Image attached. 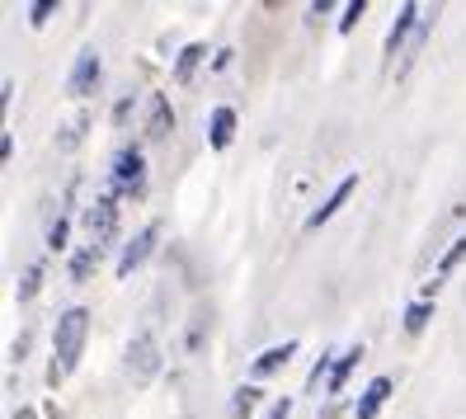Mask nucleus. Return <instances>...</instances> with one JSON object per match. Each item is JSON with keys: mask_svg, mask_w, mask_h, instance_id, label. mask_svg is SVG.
<instances>
[{"mask_svg": "<svg viewBox=\"0 0 466 419\" xmlns=\"http://www.w3.org/2000/svg\"><path fill=\"white\" fill-rule=\"evenodd\" d=\"M259 401H264V391H259L255 382H245L236 396H231V419H250V414L259 410Z\"/></svg>", "mask_w": 466, "mask_h": 419, "instance_id": "dca6fc26", "label": "nucleus"}, {"mask_svg": "<svg viewBox=\"0 0 466 419\" xmlns=\"http://www.w3.org/2000/svg\"><path fill=\"white\" fill-rule=\"evenodd\" d=\"M86 334H90V312L86 306H66L52 325V363H47V386H62L86 353Z\"/></svg>", "mask_w": 466, "mask_h": 419, "instance_id": "f257e3e1", "label": "nucleus"}, {"mask_svg": "<svg viewBox=\"0 0 466 419\" xmlns=\"http://www.w3.org/2000/svg\"><path fill=\"white\" fill-rule=\"evenodd\" d=\"M15 419H34V410H15Z\"/></svg>", "mask_w": 466, "mask_h": 419, "instance_id": "c756f323", "label": "nucleus"}, {"mask_svg": "<svg viewBox=\"0 0 466 419\" xmlns=\"http://www.w3.org/2000/svg\"><path fill=\"white\" fill-rule=\"evenodd\" d=\"M353 189H359V175H344V179H339V184L330 189V199H325V203H320V208H316V212L307 217V231H320L325 221H330V217H335V212H339V208H344V203L353 199Z\"/></svg>", "mask_w": 466, "mask_h": 419, "instance_id": "9b49d317", "label": "nucleus"}, {"mask_svg": "<svg viewBox=\"0 0 466 419\" xmlns=\"http://www.w3.org/2000/svg\"><path fill=\"white\" fill-rule=\"evenodd\" d=\"M99 260H104V250L86 240V245H80L76 255H71V264H66V269H71V283H90V273L99 269Z\"/></svg>", "mask_w": 466, "mask_h": 419, "instance_id": "2eb2a0df", "label": "nucleus"}, {"mask_svg": "<svg viewBox=\"0 0 466 419\" xmlns=\"http://www.w3.org/2000/svg\"><path fill=\"white\" fill-rule=\"evenodd\" d=\"M363 363V344H349L339 358H335V373H330V382H325V396H339L344 391V382L353 377V368Z\"/></svg>", "mask_w": 466, "mask_h": 419, "instance_id": "4468645a", "label": "nucleus"}, {"mask_svg": "<svg viewBox=\"0 0 466 419\" xmlns=\"http://www.w3.org/2000/svg\"><path fill=\"white\" fill-rule=\"evenodd\" d=\"M127 373L137 382H151L160 373V344H156L151 330H137L132 334V344H127Z\"/></svg>", "mask_w": 466, "mask_h": 419, "instance_id": "423d86ee", "label": "nucleus"}, {"mask_svg": "<svg viewBox=\"0 0 466 419\" xmlns=\"http://www.w3.org/2000/svg\"><path fill=\"white\" fill-rule=\"evenodd\" d=\"M156 240H160V221H147V227L137 231V236H132L123 250H118V264H114V273H118V278H132L137 269H142V264L151 260Z\"/></svg>", "mask_w": 466, "mask_h": 419, "instance_id": "39448f33", "label": "nucleus"}, {"mask_svg": "<svg viewBox=\"0 0 466 419\" xmlns=\"http://www.w3.org/2000/svg\"><path fill=\"white\" fill-rule=\"evenodd\" d=\"M66 240H71V208H62L57 217H52V227H47V250H52V255H62Z\"/></svg>", "mask_w": 466, "mask_h": 419, "instance_id": "f3484780", "label": "nucleus"}, {"mask_svg": "<svg viewBox=\"0 0 466 419\" xmlns=\"http://www.w3.org/2000/svg\"><path fill=\"white\" fill-rule=\"evenodd\" d=\"M461 260H466V231H461V236H457V240L448 245V255H443V260H438V269H433V278H438V283H448V273H452V269H457Z\"/></svg>", "mask_w": 466, "mask_h": 419, "instance_id": "412c9836", "label": "nucleus"}, {"mask_svg": "<svg viewBox=\"0 0 466 419\" xmlns=\"http://www.w3.org/2000/svg\"><path fill=\"white\" fill-rule=\"evenodd\" d=\"M108 189L118 193V199H147V151L142 142H123L114 151V165H108Z\"/></svg>", "mask_w": 466, "mask_h": 419, "instance_id": "f03ea898", "label": "nucleus"}, {"mask_svg": "<svg viewBox=\"0 0 466 419\" xmlns=\"http://www.w3.org/2000/svg\"><path fill=\"white\" fill-rule=\"evenodd\" d=\"M0 156H5V165L15 160V137H10V132H5V137H0Z\"/></svg>", "mask_w": 466, "mask_h": 419, "instance_id": "c85d7f7f", "label": "nucleus"}, {"mask_svg": "<svg viewBox=\"0 0 466 419\" xmlns=\"http://www.w3.org/2000/svg\"><path fill=\"white\" fill-rule=\"evenodd\" d=\"M433 321V301H410L405 306V334H424Z\"/></svg>", "mask_w": 466, "mask_h": 419, "instance_id": "6ab92c4d", "label": "nucleus"}, {"mask_svg": "<svg viewBox=\"0 0 466 419\" xmlns=\"http://www.w3.org/2000/svg\"><path fill=\"white\" fill-rule=\"evenodd\" d=\"M368 15V5L363 0H353V5H344V19H339V34H353V24H359Z\"/></svg>", "mask_w": 466, "mask_h": 419, "instance_id": "5701e85b", "label": "nucleus"}, {"mask_svg": "<svg viewBox=\"0 0 466 419\" xmlns=\"http://www.w3.org/2000/svg\"><path fill=\"white\" fill-rule=\"evenodd\" d=\"M86 132H90V114H76L66 128H62V137H57V147L62 151H76L80 142H86Z\"/></svg>", "mask_w": 466, "mask_h": 419, "instance_id": "aec40b11", "label": "nucleus"}, {"mask_svg": "<svg viewBox=\"0 0 466 419\" xmlns=\"http://www.w3.org/2000/svg\"><path fill=\"white\" fill-rule=\"evenodd\" d=\"M288 414H292V396H279V401H273L259 419H288Z\"/></svg>", "mask_w": 466, "mask_h": 419, "instance_id": "393cba45", "label": "nucleus"}, {"mask_svg": "<svg viewBox=\"0 0 466 419\" xmlns=\"http://www.w3.org/2000/svg\"><path fill=\"white\" fill-rule=\"evenodd\" d=\"M297 358V340H283V344H273V349H264L255 363H250V382H259V377H273L279 368H288V363Z\"/></svg>", "mask_w": 466, "mask_h": 419, "instance_id": "f8f14e48", "label": "nucleus"}, {"mask_svg": "<svg viewBox=\"0 0 466 419\" xmlns=\"http://www.w3.org/2000/svg\"><path fill=\"white\" fill-rule=\"evenodd\" d=\"M43 273H47V260H34L29 269H24V283H19V301H24V306L43 292Z\"/></svg>", "mask_w": 466, "mask_h": 419, "instance_id": "a211bd4d", "label": "nucleus"}, {"mask_svg": "<svg viewBox=\"0 0 466 419\" xmlns=\"http://www.w3.org/2000/svg\"><path fill=\"white\" fill-rule=\"evenodd\" d=\"M52 15H57V0H38V5H29V24H34V29H43Z\"/></svg>", "mask_w": 466, "mask_h": 419, "instance_id": "4be33fe9", "label": "nucleus"}, {"mask_svg": "<svg viewBox=\"0 0 466 419\" xmlns=\"http://www.w3.org/2000/svg\"><path fill=\"white\" fill-rule=\"evenodd\" d=\"M127 118H132V95H123V99L114 104V123H118V128H127Z\"/></svg>", "mask_w": 466, "mask_h": 419, "instance_id": "a878e982", "label": "nucleus"}, {"mask_svg": "<svg viewBox=\"0 0 466 419\" xmlns=\"http://www.w3.org/2000/svg\"><path fill=\"white\" fill-rule=\"evenodd\" d=\"M10 104H15V80L5 76V86H0V114H10Z\"/></svg>", "mask_w": 466, "mask_h": 419, "instance_id": "bb28decb", "label": "nucleus"}, {"mask_svg": "<svg viewBox=\"0 0 466 419\" xmlns=\"http://www.w3.org/2000/svg\"><path fill=\"white\" fill-rule=\"evenodd\" d=\"M175 132V108H170V95H151L147 99V142H166Z\"/></svg>", "mask_w": 466, "mask_h": 419, "instance_id": "9d476101", "label": "nucleus"}, {"mask_svg": "<svg viewBox=\"0 0 466 419\" xmlns=\"http://www.w3.org/2000/svg\"><path fill=\"white\" fill-rule=\"evenodd\" d=\"M420 24H424V10L415 5V0H405V5L396 10V19H391V29H387V43H381V57L396 62V57H400V47H405V43H415Z\"/></svg>", "mask_w": 466, "mask_h": 419, "instance_id": "20e7f679", "label": "nucleus"}, {"mask_svg": "<svg viewBox=\"0 0 466 419\" xmlns=\"http://www.w3.org/2000/svg\"><path fill=\"white\" fill-rule=\"evenodd\" d=\"M203 62H208V43H184V52L175 57V66H170V80H175V86H188Z\"/></svg>", "mask_w": 466, "mask_h": 419, "instance_id": "ddd939ff", "label": "nucleus"}, {"mask_svg": "<svg viewBox=\"0 0 466 419\" xmlns=\"http://www.w3.org/2000/svg\"><path fill=\"white\" fill-rule=\"evenodd\" d=\"M99 52L95 47H86L76 57V66H71V76H66V95H76V99H90L95 95V86H99Z\"/></svg>", "mask_w": 466, "mask_h": 419, "instance_id": "0eeeda50", "label": "nucleus"}, {"mask_svg": "<svg viewBox=\"0 0 466 419\" xmlns=\"http://www.w3.org/2000/svg\"><path fill=\"white\" fill-rule=\"evenodd\" d=\"M391 391H396V377H372L363 391H359V405H353V419H377L381 414V405L391 401Z\"/></svg>", "mask_w": 466, "mask_h": 419, "instance_id": "6e6552de", "label": "nucleus"}, {"mask_svg": "<svg viewBox=\"0 0 466 419\" xmlns=\"http://www.w3.org/2000/svg\"><path fill=\"white\" fill-rule=\"evenodd\" d=\"M231 57H236V52H231V47H222V52L212 57V71H227V66H231Z\"/></svg>", "mask_w": 466, "mask_h": 419, "instance_id": "cd10ccee", "label": "nucleus"}, {"mask_svg": "<svg viewBox=\"0 0 466 419\" xmlns=\"http://www.w3.org/2000/svg\"><path fill=\"white\" fill-rule=\"evenodd\" d=\"M236 128H240L236 108H231V104H217L212 114H208V147H212V151H227V147L236 142Z\"/></svg>", "mask_w": 466, "mask_h": 419, "instance_id": "1a4fd4ad", "label": "nucleus"}, {"mask_svg": "<svg viewBox=\"0 0 466 419\" xmlns=\"http://www.w3.org/2000/svg\"><path fill=\"white\" fill-rule=\"evenodd\" d=\"M123 199L114 189H104L99 199L90 203V212H86V231H90V245H99L104 255L114 250V240H118V217H123V208H118Z\"/></svg>", "mask_w": 466, "mask_h": 419, "instance_id": "7ed1b4c3", "label": "nucleus"}, {"mask_svg": "<svg viewBox=\"0 0 466 419\" xmlns=\"http://www.w3.org/2000/svg\"><path fill=\"white\" fill-rule=\"evenodd\" d=\"M29 344H34V330H24L19 340L10 344V358H15V363H24V358H29Z\"/></svg>", "mask_w": 466, "mask_h": 419, "instance_id": "b1692460", "label": "nucleus"}]
</instances>
